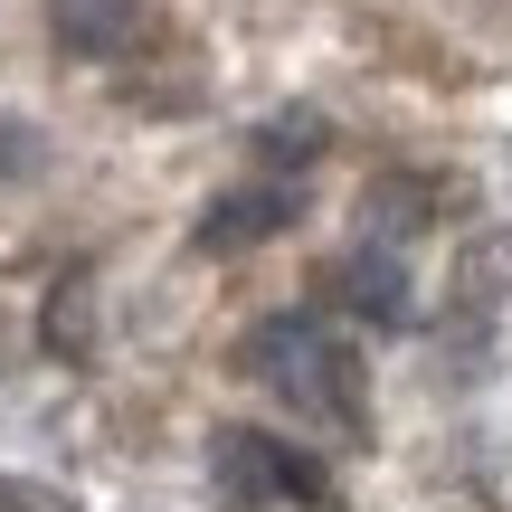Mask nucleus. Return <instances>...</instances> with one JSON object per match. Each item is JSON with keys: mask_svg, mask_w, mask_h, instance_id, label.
Masks as SVG:
<instances>
[{"mask_svg": "<svg viewBox=\"0 0 512 512\" xmlns=\"http://www.w3.org/2000/svg\"><path fill=\"white\" fill-rule=\"evenodd\" d=\"M238 370L266 389V399H285L304 427H342V437H361V427H370L361 351H351L323 313H294V304H285V313H266V323H247Z\"/></svg>", "mask_w": 512, "mask_h": 512, "instance_id": "nucleus-1", "label": "nucleus"}, {"mask_svg": "<svg viewBox=\"0 0 512 512\" xmlns=\"http://www.w3.org/2000/svg\"><path fill=\"white\" fill-rule=\"evenodd\" d=\"M209 484L228 512H332V475L304 446L266 437V427H219L209 437Z\"/></svg>", "mask_w": 512, "mask_h": 512, "instance_id": "nucleus-2", "label": "nucleus"}, {"mask_svg": "<svg viewBox=\"0 0 512 512\" xmlns=\"http://www.w3.org/2000/svg\"><path fill=\"white\" fill-rule=\"evenodd\" d=\"M285 219H294V181H238V190H219V200L200 209L190 247L200 256H247V247H266Z\"/></svg>", "mask_w": 512, "mask_h": 512, "instance_id": "nucleus-3", "label": "nucleus"}, {"mask_svg": "<svg viewBox=\"0 0 512 512\" xmlns=\"http://www.w3.org/2000/svg\"><path fill=\"white\" fill-rule=\"evenodd\" d=\"M323 294L342 313H370V323H408V266H399V238H361L351 256L323 266Z\"/></svg>", "mask_w": 512, "mask_h": 512, "instance_id": "nucleus-4", "label": "nucleus"}, {"mask_svg": "<svg viewBox=\"0 0 512 512\" xmlns=\"http://www.w3.org/2000/svg\"><path fill=\"white\" fill-rule=\"evenodd\" d=\"M48 29L67 57H124L143 29V0H48Z\"/></svg>", "mask_w": 512, "mask_h": 512, "instance_id": "nucleus-5", "label": "nucleus"}, {"mask_svg": "<svg viewBox=\"0 0 512 512\" xmlns=\"http://www.w3.org/2000/svg\"><path fill=\"white\" fill-rule=\"evenodd\" d=\"M437 209H446V190H437V181H370V190H361L370 238H418Z\"/></svg>", "mask_w": 512, "mask_h": 512, "instance_id": "nucleus-6", "label": "nucleus"}, {"mask_svg": "<svg viewBox=\"0 0 512 512\" xmlns=\"http://www.w3.org/2000/svg\"><path fill=\"white\" fill-rule=\"evenodd\" d=\"M313 152H323V114H275V124L256 133V162H275V171H285V162L304 171Z\"/></svg>", "mask_w": 512, "mask_h": 512, "instance_id": "nucleus-7", "label": "nucleus"}, {"mask_svg": "<svg viewBox=\"0 0 512 512\" xmlns=\"http://www.w3.org/2000/svg\"><path fill=\"white\" fill-rule=\"evenodd\" d=\"M48 351H86V275H57L48 285Z\"/></svg>", "mask_w": 512, "mask_h": 512, "instance_id": "nucleus-8", "label": "nucleus"}, {"mask_svg": "<svg viewBox=\"0 0 512 512\" xmlns=\"http://www.w3.org/2000/svg\"><path fill=\"white\" fill-rule=\"evenodd\" d=\"M503 275H512V238H484V247H465V275H456V285H465V304H494Z\"/></svg>", "mask_w": 512, "mask_h": 512, "instance_id": "nucleus-9", "label": "nucleus"}, {"mask_svg": "<svg viewBox=\"0 0 512 512\" xmlns=\"http://www.w3.org/2000/svg\"><path fill=\"white\" fill-rule=\"evenodd\" d=\"M0 181H38V133L29 124H0Z\"/></svg>", "mask_w": 512, "mask_h": 512, "instance_id": "nucleus-10", "label": "nucleus"}, {"mask_svg": "<svg viewBox=\"0 0 512 512\" xmlns=\"http://www.w3.org/2000/svg\"><path fill=\"white\" fill-rule=\"evenodd\" d=\"M0 512H67V494H48V484H19V475H0Z\"/></svg>", "mask_w": 512, "mask_h": 512, "instance_id": "nucleus-11", "label": "nucleus"}]
</instances>
